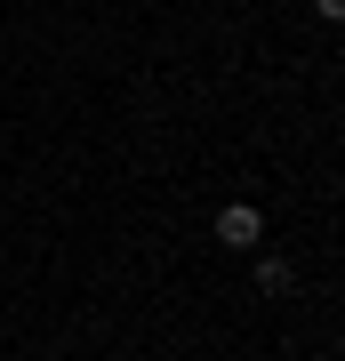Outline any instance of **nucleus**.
<instances>
[{
	"label": "nucleus",
	"instance_id": "f257e3e1",
	"mask_svg": "<svg viewBox=\"0 0 345 361\" xmlns=\"http://www.w3.org/2000/svg\"><path fill=\"white\" fill-rule=\"evenodd\" d=\"M217 241L225 249H257V241H265V217H257L249 201H225L217 209Z\"/></svg>",
	"mask_w": 345,
	"mask_h": 361
},
{
	"label": "nucleus",
	"instance_id": "f03ea898",
	"mask_svg": "<svg viewBox=\"0 0 345 361\" xmlns=\"http://www.w3.org/2000/svg\"><path fill=\"white\" fill-rule=\"evenodd\" d=\"M257 289L282 297V289H289V257H265V265H257Z\"/></svg>",
	"mask_w": 345,
	"mask_h": 361
},
{
	"label": "nucleus",
	"instance_id": "7ed1b4c3",
	"mask_svg": "<svg viewBox=\"0 0 345 361\" xmlns=\"http://www.w3.org/2000/svg\"><path fill=\"white\" fill-rule=\"evenodd\" d=\"M313 8H321V16H345V0H313Z\"/></svg>",
	"mask_w": 345,
	"mask_h": 361
}]
</instances>
